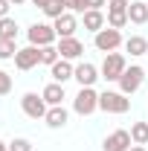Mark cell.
<instances>
[{"mask_svg": "<svg viewBox=\"0 0 148 151\" xmlns=\"http://www.w3.org/2000/svg\"><path fill=\"white\" fill-rule=\"evenodd\" d=\"M99 111L105 113H128L131 111V99L119 90H105L99 93Z\"/></svg>", "mask_w": 148, "mask_h": 151, "instance_id": "cell-1", "label": "cell"}, {"mask_svg": "<svg viewBox=\"0 0 148 151\" xmlns=\"http://www.w3.org/2000/svg\"><path fill=\"white\" fill-rule=\"evenodd\" d=\"M125 55L122 52H108L105 55V61H102V67H99V73H102V78L105 81H119L122 78V73H125Z\"/></svg>", "mask_w": 148, "mask_h": 151, "instance_id": "cell-2", "label": "cell"}, {"mask_svg": "<svg viewBox=\"0 0 148 151\" xmlns=\"http://www.w3.org/2000/svg\"><path fill=\"white\" fill-rule=\"evenodd\" d=\"M119 44H122V32L119 29H113V26H105V29H99L96 35H93V47L99 50V52H113V50H119Z\"/></svg>", "mask_w": 148, "mask_h": 151, "instance_id": "cell-3", "label": "cell"}, {"mask_svg": "<svg viewBox=\"0 0 148 151\" xmlns=\"http://www.w3.org/2000/svg\"><path fill=\"white\" fill-rule=\"evenodd\" d=\"M142 81H145V70L139 64H131V67H125V73L119 78V93H125V96L137 93L142 87Z\"/></svg>", "mask_w": 148, "mask_h": 151, "instance_id": "cell-4", "label": "cell"}, {"mask_svg": "<svg viewBox=\"0 0 148 151\" xmlns=\"http://www.w3.org/2000/svg\"><path fill=\"white\" fill-rule=\"evenodd\" d=\"M73 111L78 116H90L93 111H99V93L93 90V87H81L73 99Z\"/></svg>", "mask_w": 148, "mask_h": 151, "instance_id": "cell-5", "label": "cell"}, {"mask_svg": "<svg viewBox=\"0 0 148 151\" xmlns=\"http://www.w3.org/2000/svg\"><path fill=\"white\" fill-rule=\"evenodd\" d=\"M26 35H29V44L32 47H50V44H55V38H58L52 23H32L26 29Z\"/></svg>", "mask_w": 148, "mask_h": 151, "instance_id": "cell-6", "label": "cell"}, {"mask_svg": "<svg viewBox=\"0 0 148 151\" xmlns=\"http://www.w3.org/2000/svg\"><path fill=\"white\" fill-rule=\"evenodd\" d=\"M128 6L131 0H108V26L113 29H122V26H128Z\"/></svg>", "mask_w": 148, "mask_h": 151, "instance_id": "cell-7", "label": "cell"}, {"mask_svg": "<svg viewBox=\"0 0 148 151\" xmlns=\"http://www.w3.org/2000/svg\"><path fill=\"white\" fill-rule=\"evenodd\" d=\"M20 108H23V113H26L29 119H44L47 111H50V105L44 102V96H38V93H23Z\"/></svg>", "mask_w": 148, "mask_h": 151, "instance_id": "cell-8", "label": "cell"}, {"mask_svg": "<svg viewBox=\"0 0 148 151\" xmlns=\"http://www.w3.org/2000/svg\"><path fill=\"white\" fill-rule=\"evenodd\" d=\"M73 78L78 81V87H93V84H96V78H102V73H99V67H96V64L81 61V64H75Z\"/></svg>", "mask_w": 148, "mask_h": 151, "instance_id": "cell-9", "label": "cell"}, {"mask_svg": "<svg viewBox=\"0 0 148 151\" xmlns=\"http://www.w3.org/2000/svg\"><path fill=\"white\" fill-rule=\"evenodd\" d=\"M41 64V47H23V50H18V55H15V67L18 70H32V67H38Z\"/></svg>", "mask_w": 148, "mask_h": 151, "instance_id": "cell-10", "label": "cell"}, {"mask_svg": "<svg viewBox=\"0 0 148 151\" xmlns=\"http://www.w3.org/2000/svg\"><path fill=\"white\" fill-rule=\"evenodd\" d=\"M131 145H134V139H131V131H113L111 137H105V145L102 148L105 151H131Z\"/></svg>", "mask_w": 148, "mask_h": 151, "instance_id": "cell-11", "label": "cell"}, {"mask_svg": "<svg viewBox=\"0 0 148 151\" xmlns=\"http://www.w3.org/2000/svg\"><path fill=\"white\" fill-rule=\"evenodd\" d=\"M52 26H55V35H58V38H73L75 29H78V20H75L73 12H64L61 18L52 20Z\"/></svg>", "mask_w": 148, "mask_h": 151, "instance_id": "cell-12", "label": "cell"}, {"mask_svg": "<svg viewBox=\"0 0 148 151\" xmlns=\"http://www.w3.org/2000/svg\"><path fill=\"white\" fill-rule=\"evenodd\" d=\"M58 52H61V58H67V61H75V58H81V52H84V44L78 41V38H61L58 41Z\"/></svg>", "mask_w": 148, "mask_h": 151, "instance_id": "cell-13", "label": "cell"}, {"mask_svg": "<svg viewBox=\"0 0 148 151\" xmlns=\"http://www.w3.org/2000/svg\"><path fill=\"white\" fill-rule=\"evenodd\" d=\"M81 23H84V29L87 32H99V29H105V23H108V18L102 15V9H87L84 15H81Z\"/></svg>", "mask_w": 148, "mask_h": 151, "instance_id": "cell-14", "label": "cell"}, {"mask_svg": "<svg viewBox=\"0 0 148 151\" xmlns=\"http://www.w3.org/2000/svg\"><path fill=\"white\" fill-rule=\"evenodd\" d=\"M75 73V67L67 61V58H58L55 64L50 67V76H52V81H58V84H64V81H70Z\"/></svg>", "mask_w": 148, "mask_h": 151, "instance_id": "cell-15", "label": "cell"}, {"mask_svg": "<svg viewBox=\"0 0 148 151\" xmlns=\"http://www.w3.org/2000/svg\"><path fill=\"white\" fill-rule=\"evenodd\" d=\"M128 20H131V23H137V26L148 23V0H131V6H128Z\"/></svg>", "mask_w": 148, "mask_h": 151, "instance_id": "cell-16", "label": "cell"}, {"mask_svg": "<svg viewBox=\"0 0 148 151\" xmlns=\"http://www.w3.org/2000/svg\"><path fill=\"white\" fill-rule=\"evenodd\" d=\"M67 119H70V113H67V108H64V105L50 108V111H47V116H44V122H47L50 128H64V125H67Z\"/></svg>", "mask_w": 148, "mask_h": 151, "instance_id": "cell-17", "label": "cell"}, {"mask_svg": "<svg viewBox=\"0 0 148 151\" xmlns=\"http://www.w3.org/2000/svg\"><path fill=\"white\" fill-rule=\"evenodd\" d=\"M41 96H44V102H47L50 108H55V105H61V102H64V84L52 81V84H47V87L41 90Z\"/></svg>", "mask_w": 148, "mask_h": 151, "instance_id": "cell-18", "label": "cell"}, {"mask_svg": "<svg viewBox=\"0 0 148 151\" xmlns=\"http://www.w3.org/2000/svg\"><path fill=\"white\" fill-rule=\"evenodd\" d=\"M125 52H131L134 58L145 55V52H148V38H142V35H131L128 41H125Z\"/></svg>", "mask_w": 148, "mask_h": 151, "instance_id": "cell-19", "label": "cell"}, {"mask_svg": "<svg viewBox=\"0 0 148 151\" xmlns=\"http://www.w3.org/2000/svg\"><path fill=\"white\" fill-rule=\"evenodd\" d=\"M131 139H134V145H145L148 142V122H134L131 125Z\"/></svg>", "mask_w": 148, "mask_h": 151, "instance_id": "cell-20", "label": "cell"}, {"mask_svg": "<svg viewBox=\"0 0 148 151\" xmlns=\"http://www.w3.org/2000/svg\"><path fill=\"white\" fill-rule=\"evenodd\" d=\"M0 38L18 41V23H15L12 18H0Z\"/></svg>", "mask_w": 148, "mask_h": 151, "instance_id": "cell-21", "label": "cell"}, {"mask_svg": "<svg viewBox=\"0 0 148 151\" xmlns=\"http://www.w3.org/2000/svg\"><path fill=\"white\" fill-rule=\"evenodd\" d=\"M58 58H61V52H58V47H41V64H47V67H52Z\"/></svg>", "mask_w": 148, "mask_h": 151, "instance_id": "cell-22", "label": "cell"}, {"mask_svg": "<svg viewBox=\"0 0 148 151\" xmlns=\"http://www.w3.org/2000/svg\"><path fill=\"white\" fill-rule=\"evenodd\" d=\"M18 55V47H15V41H6V38H0V61H9V58Z\"/></svg>", "mask_w": 148, "mask_h": 151, "instance_id": "cell-23", "label": "cell"}, {"mask_svg": "<svg viewBox=\"0 0 148 151\" xmlns=\"http://www.w3.org/2000/svg\"><path fill=\"white\" fill-rule=\"evenodd\" d=\"M64 12H67V9H64V3H61V0H50V3L44 6V15H47V18H52V20L61 18Z\"/></svg>", "mask_w": 148, "mask_h": 151, "instance_id": "cell-24", "label": "cell"}, {"mask_svg": "<svg viewBox=\"0 0 148 151\" xmlns=\"http://www.w3.org/2000/svg\"><path fill=\"white\" fill-rule=\"evenodd\" d=\"M9 151H32V142H29V139H23V137H18V139H12V142H9Z\"/></svg>", "mask_w": 148, "mask_h": 151, "instance_id": "cell-25", "label": "cell"}, {"mask_svg": "<svg viewBox=\"0 0 148 151\" xmlns=\"http://www.w3.org/2000/svg\"><path fill=\"white\" fill-rule=\"evenodd\" d=\"M12 93V76L6 73V70H0V96Z\"/></svg>", "mask_w": 148, "mask_h": 151, "instance_id": "cell-26", "label": "cell"}, {"mask_svg": "<svg viewBox=\"0 0 148 151\" xmlns=\"http://www.w3.org/2000/svg\"><path fill=\"white\" fill-rule=\"evenodd\" d=\"M9 6H12L9 0H0V18H9Z\"/></svg>", "mask_w": 148, "mask_h": 151, "instance_id": "cell-27", "label": "cell"}, {"mask_svg": "<svg viewBox=\"0 0 148 151\" xmlns=\"http://www.w3.org/2000/svg\"><path fill=\"white\" fill-rule=\"evenodd\" d=\"M84 3H87V9H102L108 0H84Z\"/></svg>", "mask_w": 148, "mask_h": 151, "instance_id": "cell-28", "label": "cell"}, {"mask_svg": "<svg viewBox=\"0 0 148 151\" xmlns=\"http://www.w3.org/2000/svg\"><path fill=\"white\" fill-rule=\"evenodd\" d=\"M61 3H64V9H67V12H75V0H61Z\"/></svg>", "mask_w": 148, "mask_h": 151, "instance_id": "cell-29", "label": "cell"}, {"mask_svg": "<svg viewBox=\"0 0 148 151\" xmlns=\"http://www.w3.org/2000/svg\"><path fill=\"white\" fill-rule=\"evenodd\" d=\"M32 3H35V6H41V9H44V6H47L50 0H32Z\"/></svg>", "mask_w": 148, "mask_h": 151, "instance_id": "cell-30", "label": "cell"}, {"mask_svg": "<svg viewBox=\"0 0 148 151\" xmlns=\"http://www.w3.org/2000/svg\"><path fill=\"white\" fill-rule=\"evenodd\" d=\"M131 151H148L145 145H131Z\"/></svg>", "mask_w": 148, "mask_h": 151, "instance_id": "cell-31", "label": "cell"}, {"mask_svg": "<svg viewBox=\"0 0 148 151\" xmlns=\"http://www.w3.org/2000/svg\"><path fill=\"white\" fill-rule=\"evenodd\" d=\"M0 151H9V142H3V139H0Z\"/></svg>", "mask_w": 148, "mask_h": 151, "instance_id": "cell-32", "label": "cell"}, {"mask_svg": "<svg viewBox=\"0 0 148 151\" xmlns=\"http://www.w3.org/2000/svg\"><path fill=\"white\" fill-rule=\"evenodd\" d=\"M9 3H15V6H23V3H26V0H9Z\"/></svg>", "mask_w": 148, "mask_h": 151, "instance_id": "cell-33", "label": "cell"}]
</instances>
